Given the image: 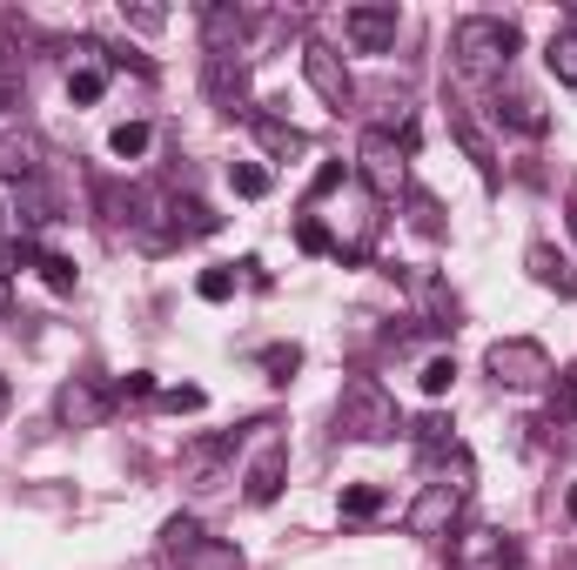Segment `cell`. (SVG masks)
I'll use <instances>...</instances> for the list:
<instances>
[{
	"mask_svg": "<svg viewBox=\"0 0 577 570\" xmlns=\"http://www.w3.org/2000/svg\"><path fill=\"white\" fill-rule=\"evenodd\" d=\"M517 47H524V34H517V21H504V14H463V21L450 28V54H457V67L477 74V80H498Z\"/></svg>",
	"mask_w": 577,
	"mask_h": 570,
	"instance_id": "cell-1",
	"label": "cell"
},
{
	"mask_svg": "<svg viewBox=\"0 0 577 570\" xmlns=\"http://www.w3.org/2000/svg\"><path fill=\"white\" fill-rule=\"evenodd\" d=\"M463 504H470V470H444V476H430L424 491H417V504H409V537H450L457 530V517H463Z\"/></svg>",
	"mask_w": 577,
	"mask_h": 570,
	"instance_id": "cell-2",
	"label": "cell"
},
{
	"mask_svg": "<svg viewBox=\"0 0 577 570\" xmlns=\"http://www.w3.org/2000/svg\"><path fill=\"white\" fill-rule=\"evenodd\" d=\"M336 430L356 437V443H383V437H396V402L383 396L376 376H356V383L343 389V402H336Z\"/></svg>",
	"mask_w": 577,
	"mask_h": 570,
	"instance_id": "cell-3",
	"label": "cell"
},
{
	"mask_svg": "<svg viewBox=\"0 0 577 570\" xmlns=\"http://www.w3.org/2000/svg\"><path fill=\"white\" fill-rule=\"evenodd\" d=\"M483 369L498 376L504 389H537V383H551V376H557V369H551V349H544V343H531V336H504V343H490Z\"/></svg>",
	"mask_w": 577,
	"mask_h": 570,
	"instance_id": "cell-4",
	"label": "cell"
},
{
	"mask_svg": "<svg viewBox=\"0 0 577 570\" xmlns=\"http://www.w3.org/2000/svg\"><path fill=\"white\" fill-rule=\"evenodd\" d=\"M302 80L316 88V101H322V108H336V115L356 101V80H350L343 54H336V47H322V41H309V47H302Z\"/></svg>",
	"mask_w": 577,
	"mask_h": 570,
	"instance_id": "cell-5",
	"label": "cell"
},
{
	"mask_svg": "<svg viewBox=\"0 0 577 570\" xmlns=\"http://www.w3.org/2000/svg\"><path fill=\"white\" fill-rule=\"evenodd\" d=\"M356 175L389 202V195H403V182H409V169H403V148L389 141V128H370L363 135V148H356Z\"/></svg>",
	"mask_w": 577,
	"mask_h": 570,
	"instance_id": "cell-6",
	"label": "cell"
},
{
	"mask_svg": "<svg viewBox=\"0 0 577 570\" xmlns=\"http://www.w3.org/2000/svg\"><path fill=\"white\" fill-rule=\"evenodd\" d=\"M202 88H209V101H215V108H228V115H235L242 101H249V67H242L235 54H209V61H202Z\"/></svg>",
	"mask_w": 577,
	"mask_h": 570,
	"instance_id": "cell-7",
	"label": "cell"
},
{
	"mask_svg": "<svg viewBox=\"0 0 577 570\" xmlns=\"http://www.w3.org/2000/svg\"><path fill=\"white\" fill-rule=\"evenodd\" d=\"M282 476H289V450H282V437H269L263 456L249 463V476H242V497H249V504H276L282 497Z\"/></svg>",
	"mask_w": 577,
	"mask_h": 570,
	"instance_id": "cell-8",
	"label": "cell"
},
{
	"mask_svg": "<svg viewBox=\"0 0 577 570\" xmlns=\"http://www.w3.org/2000/svg\"><path fill=\"white\" fill-rule=\"evenodd\" d=\"M343 28H350V41H356L363 54H389V47H396L403 14H396V8H350V14H343Z\"/></svg>",
	"mask_w": 577,
	"mask_h": 570,
	"instance_id": "cell-9",
	"label": "cell"
},
{
	"mask_svg": "<svg viewBox=\"0 0 577 570\" xmlns=\"http://www.w3.org/2000/svg\"><path fill=\"white\" fill-rule=\"evenodd\" d=\"M249 8H228V0H209L202 8V41H209V54H235L242 47V34H249Z\"/></svg>",
	"mask_w": 577,
	"mask_h": 570,
	"instance_id": "cell-10",
	"label": "cell"
},
{
	"mask_svg": "<svg viewBox=\"0 0 577 570\" xmlns=\"http://www.w3.org/2000/svg\"><path fill=\"white\" fill-rule=\"evenodd\" d=\"M8 202H14V222H21V228H47V222H61V202L47 195V182H41V175L8 182Z\"/></svg>",
	"mask_w": 577,
	"mask_h": 570,
	"instance_id": "cell-11",
	"label": "cell"
},
{
	"mask_svg": "<svg viewBox=\"0 0 577 570\" xmlns=\"http://www.w3.org/2000/svg\"><path fill=\"white\" fill-rule=\"evenodd\" d=\"M54 417H61V423H74V430H88V423H101V417H108V396H101L95 383H67V389L54 396Z\"/></svg>",
	"mask_w": 577,
	"mask_h": 570,
	"instance_id": "cell-12",
	"label": "cell"
},
{
	"mask_svg": "<svg viewBox=\"0 0 577 570\" xmlns=\"http://www.w3.org/2000/svg\"><path fill=\"white\" fill-rule=\"evenodd\" d=\"M490 115H498L504 128H517V135H544L551 128V115L531 101V95H517V88H498V101H490Z\"/></svg>",
	"mask_w": 577,
	"mask_h": 570,
	"instance_id": "cell-13",
	"label": "cell"
},
{
	"mask_svg": "<svg viewBox=\"0 0 577 570\" xmlns=\"http://www.w3.org/2000/svg\"><path fill=\"white\" fill-rule=\"evenodd\" d=\"M175 563H182V570H242V550H235V544H215V537L202 530L189 550H175Z\"/></svg>",
	"mask_w": 577,
	"mask_h": 570,
	"instance_id": "cell-14",
	"label": "cell"
},
{
	"mask_svg": "<svg viewBox=\"0 0 577 570\" xmlns=\"http://www.w3.org/2000/svg\"><path fill=\"white\" fill-rule=\"evenodd\" d=\"M450 135H457V141H463V154L477 161V175H483V182H498V148L483 141V128H477V121H463V115H450Z\"/></svg>",
	"mask_w": 577,
	"mask_h": 570,
	"instance_id": "cell-15",
	"label": "cell"
},
{
	"mask_svg": "<svg viewBox=\"0 0 577 570\" xmlns=\"http://www.w3.org/2000/svg\"><path fill=\"white\" fill-rule=\"evenodd\" d=\"M531 276H537L544 289H557V295H577V276H570V262L551 249V241H537V249H531Z\"/></svg>",
	"mask_w": 577,
	"mask_h": 570,
	"instance_id": "cell-16",
	"label": "cell"
},
{
	"mask_svg": "<svg viewBox=\"0 0 577 570\" xmlns=\"http://www.w3.org/2000/svg\"><path fill=\"white\" fill-rule=\"evenodd\" d=\"M544 67L564 80V88H577V28H557L551 47H544Z\"/></svg>",
	"mask_w": 577,
	"mask_h": 570,
	"instance_id": "cell-17",
	"label": "cell"
},
{
	"mask_svg": "<svg viewBox=\"0 0 577 570\" xmlns=\"http://www.w3.org/2000/svg\"><path fill=\"white\" fill-rule=\"evenodd\" d=\"M28 88V61L14 54V41H0V108H14Z\"/></svg>",
	"mask_w": 577,
	"mask_h": 570,
	"instance_id": "cell-18",
	"label": "cell"
},
{
	"mask_svg": "<svg viewBox=\"0 0 577 570\" xmlns=\"http://www.w3.org/2000/svg\"><path fill=\"white\" fill-rule=\"evenodd\" d=\"M228 189L242 202H263L269 195V169H263V161H228Z\"/></svg>",
	"mask_w": 577,
	"mask_h": 570,
	"instance_id": "cell-19",
	"label": "cell"
},
{
	"mask_svg": "<svg viewBox=\"0 0 577 570\" xmlns=\"http://www.w3.org/2000/svg\"><path fill=\"white\" fill-rule=\"evenodd\" d=\"M256 135H263V148H269V154H302V148H309V141H302L296 128L269 121V115H256Z\"/></svg>",
	"mask_w": 577,
	"mask_h": 570,
	"instance_id": "cell-20",
	"label": "cell"
},
{
	"mask_svg": "<svg viewBox=\"0 0 577 570\" xmlns=\"http://www.w3.org/2000/svg\"><path fill=\"white\" fill-rule=\"evenodd\" d=\"M169 215H175V222H169L175 235H215V215H209L202 202H169Z\"/></svg>",
	"mask_w": 577,
	"mask_h": 570,
	"instance_id": "cell-21",
	"label": "cell"
},
{
	"mask_svg": "<svg viewBox=\"0 0 577 570\" xmlns=\"http://www.w3.org/2000/svg\"><path fill=\"white\" fill-rule=\"evenodd\" d=\"M101 88H108V74H101V67H74V74H67V95H74L81 108H95Z\"/></svg>",
	"mask_w": 577,
	"mask_h": 570,
	"instance_id": "cell-22",
	"label": "cell"
},
{
	"mask_svg": "<svg viewBox=\"0 0 577 570\" xmlns=\"http://www.w3.org/2000/svg\"><path fill=\"white\" fill-rule=\"evenodd\" d=\"M148 141H154V135H148V121H121V128L108 135V148H115L121 161H135V154H148Z\"/></svg>",
	"mask_w": 577,
	"mask_h": 570,
	"instance_id": "cell-23",
	"label": "cell"
},
{
	"mask_svg": "<svg viewBox=\"0 0 577 570\" xmlns=\"http://www.w3.org/2000/svg\"><path fill=\"white\" fill-rule=\"evenodd\" d=\"M417 383H424V396H450V383H457V356H430Z\"/></svg>",
	"mask_w": 577,
	"mask_h": 570,
	"instance_id": "cell-24",
	"label": "cell"
},
{
	"mask_svg": "<svg viewBox=\"0 0 577 570\" xmlns=\"http://www.w3.org/2000/svg\"><path fill=\"white\" fill-rule=\"evenodd\" d=\"M263 369H269L276 383H289V376L302 369V349H296V343H276V349H263Z\"/></svg>",
	"mask_w": 577,
	"mask_h": 570,
	"instance_id": "cell-25",
	"label": "cell"
},
{
	"mask_svg": "<svg viewBox=\"0 0 577 570\" xmlns=\"http://www.w3.org/2000/svg\"><path fill=\"white\" fill-rule=\"evenodd\" d=\"M383 510V491L376 483H356V491H343V517H376Z\"/></svg>",
	"mask_w": 577,
	"mask_h": 570,
	"instance_id": "cell-26",
	"label": "cell"
},
{
	"mask_svg": "<svg viewBox=\"0 0 577 570\" xmlns=\"http://www.w3.org/2000/svg\"><path fill=\"white\" fill-rule=\"evenodd\" d=\"M34 269L47 276V289H54V295H67V289H74V262H67V256H41Z\"/></svg>",
	"mask_w": 577,
	"mask_h": 570,
	"instance_id": "cell-27",
	"label": "cell"
},
{
	"mask_svg": "<svg viewBox=\"0 0 577 570\" xmlns=\"http://www.w3.org/2000/svg\"><path fill=\"white\" fill-rule=\"evenodd\" d=\"M296 241H302L309 256H329V249H336V235H329L322 222H296Z\"/></svg>",
	"mask_w": 577,
	"mask_h": 570,
	"instance_id": "cell-28",
	"label": "cell"
},
{
	"mask_svg": "<svg viewBox=\"0 0 577 570\" xmlns=\"http://www.w3.org/2000/svg\"><path fill=\"white\" fill-rule=\"evenodd\" d=\"M195 295H202V302H228V295H235V276H228V269H209V276L195 282Z\"/></svg>",
	"mask_w": 577,
	"mask_h": 570,
	"instance_id": "cell-29",
	"label": "cell"
},
{
	"mask_svg": "<svg viewBox=\"0 0 577 570\" xmlns=\"http://www.w3.org/2000/svg\"><path fill=\"white\" fill-rule=\"evenodd\" d=\"M121 21L141 28V34H161V28H169V14H161V8H128V0H121Z\"/></svg>",
	"mask_w": 577,
	"mask_h": 570,
	"instance_id": "cell-30",
	"label": "cell"
},
{
	"mask_svg": "<svg viewBox=\"0 0 577 570\" xmlns=\"http://www.w3.org/2000/svg\"><path fill=\"white\" fill-rule=\"evenodd\" d=\"M161 402H169V410H202L209 396H202L195 383H182V389H161Z\"/></svg>",
	"mask_w": 577,
	"mask_h": 570,
	"instance_id": "cell-31",
	"label": "cell"
},
{
	"mask_svg": "<svg viewBox=\"0 0 577 570\" xmlns=\"http://www.w3.org/2000/svg\"><path fill=\"white\" fill-rule=\"evenodd\" d=\"M336 182H343V161H322V169H316V182H309V195H329Z\"/></svg>",
	"mask_w": 577,
	"mask_h": 570,
	"instance_id": "cell-32",
	"label": "cell"
},
{
	"mask_svg": "<svg viewBox=\"0 0 577 570\" xmlns=\"http://www.w3.org/2000/svg\"><path fill=\"white\" fill-rule=\"evenodd\" d=\"M121 396H154V376H148V369H128V376H121Z\"/></svg>",
	"mask_w": 577,
	"mask_h": 570,
	"instance_id": "cell-33",
	"label": "cell"
},
{
	"mask_svg": "<svg viewBox=\"0 0 577 570\" xmlns=\"http://www.w3.org/2000/svg\"><path fill=\"white\" fill-rule=\"evenodd\" d=\"M0 228H14V202H8V182H0Z\"/></svg>",
	"mask_w": 577,
	"mask_h": 570,
	"instance_id": "cell-34",
	"label": "cell"
},
{
	"mask_svg": "<svg viewBox=\"0 0 577 570\" xmlns=\"http://www.w3.org/2000/svg\"><path fill=\"white\" fill-rule=\"evenodd\" d=\"M8 402H14V389H8V376H0V417H8Z\"/></svg>",
	"mask_w": 577,
	"mask_h": 570,
	"instance_id": "cell-35",
	"label": "cell"
},
{
	"mask_svg": "<svg viewBox=\"0 0 577 570\" xmlns=\"http://www.w3.org/2000/svg\"><path fill=\"white\" fill-rule=\"evenodd\" d=\"M564 510H570V517H577V483H570V497H564Z\"/></svg>",
	"mask_w": 577,
	"mask_h": 570,
	"instance_id": "cell-36",
	"label": "cell"
},
{
	"mask_svg": "<svg viewBox=\"0 0 577 570\" xmlns=\"http://www.w3.org/2000/svg\"><path fill=\"white\" fill-rule=\"evenodd\" d=\"M570 235H577V189H570Z\"/></svg>",
	"mask_w": 577,
	"mask_h": 570,
	"instance_id": "cell-37",
	"label": "cell"
},
{
	"mask_svg": "<svg viewBox=\"0 0 577 570\" xmlns=\"http://www.w3.org/2000/svg\"><path fill=\"white\" fill-rule=\"evenodd\" d=\"M128 570H161V563H128Z\"/></svg>",
	"mask_w": 577,
	"mask_h": 570,
	"instance_id": "cell-38",
	"label": "cell"
},
{
	"mask_svg": "<svg viewBox=\"0 0 577 570\" xmlns=\"http://www.w3.org/2000/svg\"><path fill=\"white\" fill-rule=\"evenodd\" d=\"M0 309H8V282H0Z\"/></svg>",
	"mask_w": 577,
	"mask_h": 570,
	"instance_id": "cell-39",
	"label": "cell"
}]
</instances>
